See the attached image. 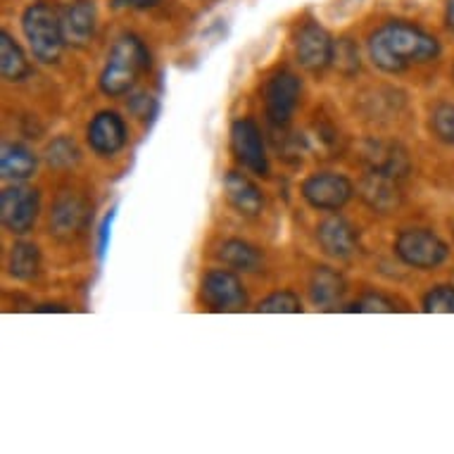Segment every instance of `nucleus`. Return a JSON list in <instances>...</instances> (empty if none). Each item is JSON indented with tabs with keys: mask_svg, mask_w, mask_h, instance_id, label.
I'll return each instance as SVG.
<instances>
[{
	"mask_svg": "<svg viewBox=\"0 0 454 454\" xmlns=\"http://www.w3.org/2000/svg\"><path fill=\"white\" fill-rule=\"evenodd\" d=\"M36 155L31 153L22 143H8L3 145V155H0V169H3V179L20 184L34 176L36 172Z\"/></svg>",
	"mask_w": 454,
	"mask_h": 454,
	"instance_id": "nucleus-18",
	"label": "nucleus"
},
{
	"mask_svg": "<svg viewBox=\"0 0 454 454\" xmlns=\"http://www.w3.org/2000/svg\"><path fill=\"white\" fill-rule=\"evenodd\" d=\"M216 257L226 264V267L236 269V271H247V274H253V271H260L262 267V253L253 243H247V240H239V239H229L223 240L219 250H216Z\"/></svg>",
	"mask_w": 454,
	"mask_h": 454,
	"instance_id": "nucleus-19",
	"label": "nucleus"
},
{
	"mask_svg": "<svg viewBox=\"0 0 454 454\" xmlns=\"http://www.w3.org/2000/svg\"><path fill=\"white\" fill-rule=\"evenodd\" d=\"M321 250L335 260H352L359 253V233L345 216L331 215L317 226Z\"/></svg>",
	"mask_w": 454,
	"mask_h": 454,
	"instance_id": "nucleus-12",
	"label": "nucleus"
},
{
	"mask_svg": "<svg viewBox=\"0 0 454 454\" xmlns=\"http://www.w3.org/2000/svg\"><path fill=\"white\" fill-rule=\"evenodd\" d=\"M160 0H112V5L117 10H148L155 8Z\"/></svg>",
	"mask_w": 454,
	"mask_h": 454,
	"instance_id": "nucleus-27",
	"label": "nucleus"
},
{
	"mask_svg": "<svg viewBox=\"0 0 454 454\" xmlns=\"http://www.w3.org/2000/svg\"><path fill=\"white\" fill-rule=\"evenodd\" d=\"M355 188L352 181L343 174L335 172H319L312 174L309 179L302 184V198L307 205L319 212H338L350 202Z\"/></svg>",
	"mask_w": 454,
	"mask_h": 454,
	"instance_id": "nucleus-8",
	"label": "nucleus"
},
{
	"mask_svg": "<svg viewBox=\"0 0 454 454\" xmlns=\"http://www.w3.org/2000/svg\"><path fill=\"white\" fill-rule=\"evenodd\" d=\"M41 271V253L34 243L20 240L10 247L8 274L20 281H31Z\"/></svg>",
	"mask_w": 454,
	"mask_h": 454,
	"instance_id": "nucleus-21",
	"label": "nucleus"
},
{
	"mask_svg": "<svg viewBox=\"0 0 454 454\" xmlns=\"http://www.w3.org/2000/svg\"><path fill=\"white\" fill-rule=\"evenodd\" d=\"M112 216H105V222H103V229H100V246H98V253H100V257L105 254V247H107V239H110V223H112Z\"/></svg>",
	"mask_w": 454,
	"mask_h": 454,
	"instance_id": "nucleus-28",
	"label": "nucleus"
},
{
	"mask_svg": "<svg viewBox=\"0 0 454 454\" xmlns=\"http://www.w3.org/2000/svg\"><path fill=\"white\" fill-rule=\"evenodd\" d=\"M345 293H348V283L335 269L317 267L309 276V298L321 309L338 305L345 298Z\"/></svg>",
	"mask_w": 454,
	"mask_h": 454,
	"instance_id": "nucleus-17",
	"label": "nucleus"
},
{
	"mask_svg": "<svg viewBox=\"0 0 454 454\" xmlns=\"http://www.w3.org/2000/svg\"><path fill=\"white\" fill-rule=\"evenodd\" d=\"M0 69L5 82H24L31 74L27 55L8 31L0 34Z\"/></svg>",
	"mask_w": 454,
	"mask_h": 454,
	"instance_id": "nucleus-20",
	"label": "nucleus"
},
{
	"mask_svg": "<svg viewBox=\"0 0 454 454\" xmlns=\"http://www.w3.org/2000/svg\"><path fill=\"white\" fill-rule=\"evenodd\" d=\"M79 157H82V153L76 148V143L72 141V138H67V136L55 138V141L45 148V160H48V164H52V167H72V164L79 162Z\"/></svg>",
	"mask_w": 454,
	"mask_h": 454,
	"instance_id": "nucleus-22",
	"label": "nucleus"
},
{
	"mask_svg": "<svg viewBox=\"0 0 454 454\" xmlns=\"http://www.w3.org/2000/svg\"><path fill=\"white\" fill-rule=\"evenodd\" d=\"M90 150L100 157L117 155L127 145V124L117 112H98L86 131Z\"/></svg>",
	"mask_w": 454,
	"mask_h": 454,
	"instance_id": "nucleus-13",
	"label": "nucleus"
},
{
	"mask_svg": "<svg viewBox=\"0 0 454 454\" xmlns=\"http://www.w3.org/2000/svg\"><path fill=\"white\" fill-rule=\"evenodd\" d=\"M445 22L447 27L454 31V0H447V10H445Z\"/></svg>",
	"mask_w": 454,
	"mask_h": 454,
	"instance_id": "nucleus-29",
	"label": "nucleus"
},
{
	"mask_svg": "<svg viewBox=\"0 0 454 454\" xmlns=\"http://www.w3.org/2000/svg\"><path fill=\"white\" fill-rule=\"evenodd\" d=\"M300 93H302V83L293 72L281 69L276 72L264 86V110H267V120L274 127H288L293 114L298 110Z\"/></svg>",
	"mask_w": 454,
	"mask_h": 454,
	"instance_id": "nucleus-6",
	"label": "nucleus"
},
{
	"mask_svg": "<svg viewBox=\"0 0 454 454\" xmlns=\"http://www.w3.org/2000/svg\"><path fill=\"white\" fill-rule=\"evenodd\" d=\"M200 300L209 309L216 312H233L247 305L246 286L231 269H212L202 276Z\"/></svg>",
	"mask_w": 454,
	"mask_h": 454,
	"instance_id": "nucleus-7",
	"label": "nucleus"
},
{
	"mask_svg": "<svg viewBox=\"0 0 454 454\" xmlns=\"http://www.w3.org/2000/svg\"><path fill=\"white\" fill-rule=\"evenodd\" d=\"M150 67V52L141 38L134 34H124L114 41L107 52L103 74H100V90L105 96L120 98L134 89L141 74Z\"/></svg>",
	"mask_w": 454,
	"mask_h": 454,
	"instance_id": "nucleus-2",
	"label": "nucleus"
},
{
	"mask_svg": "<svg viewBox=\"0 0 454 454\" xmlns=\"http://www.w3.org/2000/svg\"><path fill=\"white\" fill-rule=\"evenodd\" d=\"M41 212V193L29 186H10L0 195V219L15 236H24L34 229Z\"/></svg>",
	"mask_w": 454,
	"mask_h": 454,
	"instance_id": "nucleus-5",
	"label": "nucleus"
},
{
	"mask_svg": "<svg viewBox=\"0 0 454 454\" xmlns=\"http://www.w3.org/2000/svg\"><path fill=\"white\" fill-rule=\"evenodd\" d=\"M96 8L90 0H76L62 12V29L65 41L76 48H86L96 34Z\"/></svg>",
	"mask_w": 454,
	"mask_h": 454,
	"instance_id": "nucleus-15",
	"label": "nucleus"
},
{
	"mask_svg": "<svg viewBox=\"0 0 454 454\" xmlns=\"http://www.w3.org/2000/svg\"><path fill=\"white\" fill-rule=\"evenodd\" d=\"M348 309H350V312H393L395 302L393 300L383 298V295H373V293H369V295L357 300V302L352 307H348Z\"/></svg>",
	"mask_w": 454,
	"mask_h": 454,
	"instance_id": "nucleus-26",
	"label": "nucleus"
},
{
	"mask_svg": "<svg viewBox=\"0 0 454 454\" xmlns=\"http://www.w3.org/2000/svg\"><path fill=\"white\" fill-rule=\"evenodd\" d=\"M90 219V205L82 195H62L51 209V233L60 240H74L82 236Z\"/></svg>",
	"mask_w": 454,
	"mask_h": 454,
	"instance_id": "nucleus-11",
	"label": "nucleus"
},
{
	"mask_svg": "<svg viewBox=\"0 0 454 454\" xmlns=\"http://www.w3.org/2000/svg\"><path fill=\"white\" fill-rule=\"evenodd\" d=\"M335 43L333 38L328 36V31L317 22H307L300 27L298 36H295V58H298L300 67L321 74L324 69L333 65Z\"/></svg>",
	"mask_w": 454,
	"mask_h": 454,
	"instance_id": "nucleus-9",
	"label": "nucleus"
},
{
	"mask_svg": "<svg viewBox=\"0 0 454 454\" xmlns=\"http://www.w3.org/2000/svg\"><path fill=\"white\" fill-rule=\"evenodd\" d=\"M362 198L372 209L380 212V215H387L393 212L400 200H403V193H400V186H397V179L395 176H387V174L369 172L362 181Z\"/></svg>",
	"mask_w": 454,
	"mask_h": 454,
	"instance_id": "nucleus-16",
	"label": "nucleus"
},
{
	"mask_svg": "<svg viewBox=\"0 0 454 454\" xmlns=\"http://www.w3.org/2000/svg\"><path fill=\"white\" fill-rule=\"evenodd\" d=\"M424 309L426 312L454 314V286H438L426 293Z\"/></svg>",
	"mask_w": 454,
	"mask_h": 454,
	"instance_id": "nucleus-25",
	"label": "nucleus"
},
{
	"mask_svg": "<svg viewBox=\"0 0 454 454\" xmlns=\"http://www.w3.org/2000/svg\"><path fill=\"white\" fill-rule=\"evenodd\" d=\"M257 312H269V314H295L302 312V302L295 293L281 291L271 293L269 298H264L257 305Z\"/></svg>",
	"mask_w": 454,
	"mask_h": 454,
	"instance_id": "nucleus-23",
	"label": "nucleus"
},
{
	"mask_svg": "<svg viewBox=\"0 0 454 454\" xmlns=\"http://www.w3.org/2000/svg\"><path fill=\"white\" fill-rule=\"evenodd\" d=\"M438 55V38L403 20H390L369 36V58L386 74H400L404 69L433 62Z\"/></svg>",
	"mask_w": 454,
	"mask_h": 454,
	"instance_id": "nucleus-1",
	"label": "nucleus"
},
{
	"mask_svg": "<svg viewBox=\"0 0 454 454\" xmlns=\"http://www.w3.org/2000/svg\"><path fill=\"white\" fill-rule=\"evenodd\" d=\"M231 150L247 172L269 176V160L260 127L253 120H239L231 127Z\"/></svg>",
	"mask_w": 454,
	"mask_h": 454,
	"instance_id": "nucleus-10",
	"label": "nucleus"
},
{
	"mask_svg": "<svg viewBox=\"0 0 454 454\" xmlns=\"http://www.w3.org/2000/svg\"><path fill=\"white\" fill-rule=\"evenodd\" d=\"M24 38L29 41L31 55L43 65H55L65 51V29H62V15L51 3L38 0L24 10L22 15Z\"/></svg>",
	"mask_w": 454,
	"mask_h": 454,
	"instance_id": "nucleus-3",
	"label": "nucleus"
},
{
	"mask_svg": "<svg viewBox=\"0 0 454 454\" xmlns=\"http://www.w3.org/2000/svg\"><path fill=\"white\" fill-rule=\"evenodd\" d=\"M395 254L411 269H428L440 267L450 254V247L438 233L428 229H407L395 240Z\"/></svg>",
	"mask_w": 454,
	"mask_h": 454,
	"instance_id": "nucleus-4",
	"label": "nucleus"
},
{
	"mask_svg": "<svg viewBox=\"0 0 454 454\" xmlns=\"http://www.w3.org/2000/svg\"><path fill=\"white\" fill-rule=\"evenodd\" d=\"M431 129L440 141L454 145V105L452 103H442L433 110Z\"/></svg>",
	"mask_w": 454,
	"mask_h": 454,
	"instance_id": "nucleus-24",
	"label": "nucleus"
},
{
	"mask_svg": "<svg viewBox=\"0 0 454 454\" xmlns=\"http://www.w3.org/2000/svg\"><path fill=\"white\" fill-rule=\"evenodd\" d=\"M223 195L239 215L260 216L264 209V195L246 174L229 172L223 179Z\"/></svg>",
	"mask_w": 454,
	"mask_h": 454,
	"instance_id": "nucleus-14",
	"label": "nucleus"
}]
</instances>
